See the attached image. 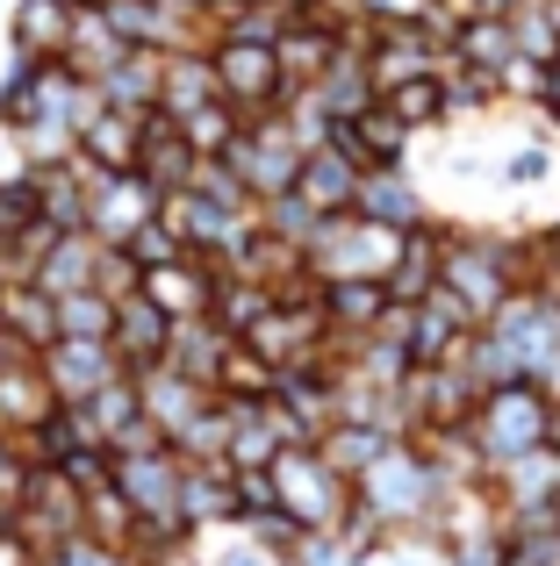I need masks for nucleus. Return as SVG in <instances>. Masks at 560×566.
Instances as JSON below:
<instances>
[{
  "mask_svg": "<svg viewBox=\"0 0 560 566\" xmlns=\"http://www.w3.org/2000/svg\"><path fill=\"white\" fill-rule=\"evenodd\" d=\"M37 366H43V380H51L58 401H86V395H101V387L123 374V359H115L108 337H51V345L37 352Z\"/></svg>",
  "mask_w": 560,
  "mask_h": 566,
  "instance_id": "nucleus-12",
  "label": "nucleus"
},
{
  "mask_svg": "<svg viewBox=\"0 0 560 566\" xmlns=\"http://www.w3.org/2000/svg\"><path fill=\"white\" fill-rule=\"evenodd\" d=\"M209 65H216V94L252 123V115H280V101L294 94L288 72H280L273 43H245V36H216L209 43Z\"/></svg>",
  "mask_w": 560,
  "mask_h": 566,
  "instance_id": "nucleus-7",
  "label": "nucleus"
},
{
  "mask_svg": "<svg viewBox=\"0 0 560 566\" xmlns=\"http://www.w3.org/2000/svg\"><path fill=\"white\" fill-rule=\"evenodd\" d=\"M108 323H115L108 294H94V287L58 294V337H108Z\"/></svg>",
  "mask_w": 560,
  "mask_h": 566,
  "instance_id": "nucleus-43",
  "label": "nucleus"
},
{
  "mask_svg": "<svg viewBox=\"0 0 560 566\" xmlns=\"http://www.w3.org/2000/svg\"><path fill=\"white\" fill-rule=\"evenodd\" d=\"M323 316L338 337H366L388 316V287L381 280H323Z\"/></svg>",
  "mask_w": 560,
  "mask_h": 566,
  "instance_id": "nucleus-35",
  "label": "nucleus"
},
{
  "mask_svg": "<svg viewBox=\"0 0 560 566\" xmlns=\"http://www.w3.org/2000/svg\"><path fill=\"white\" fill-rule=\"evenodd\" d=\"M65 409V401L51 395V380H43V366H0V438H22V430H43L51 416Z\"/></svg>",
  "mask_w": 560,
  "mask_h": 566,
  "instance_id": "nucleus-25",
  "label": "nucleus"
},
{
  "mask_svg": "<svg viewBox=\"0 0 560 566\" xmlns=\"http://www.w3.org/2000/svg\"><path fill=\"white\" fill-rule=\"evenodd\" d=\"M144 123H152V115H129V108H108V101H101V108L72 129V158H80L86 172H137Z\"/></svg>",
  "mask_w": 560,
  "mask_h": 566,
  "instance_id": "nucleus-15",
  "label": "nucleus"
},
{
  "mask_svg": "<svg viewBox=\"0 0 560 566\" xmlns=\"http://www.w3.org/2000/svg\"><path fill=\"white\" fill-rule=\"evenodd\" d=\"M338 144H345L360 166H409V158H417V137H409L381 101L366 115H352V123H338Z\"/></svg>",
  "mask_w": 560,
  "mask_h": 566,
  "instance_id": "nucleus-27",
  "label": "nucleus"
},
{
  "mask_svg": "<svg viewBox=\"0 0 560 566\" xmlns=\"http://www.w3.org/2000/svg\"><path fill=\"white\" fill-rule=\"evenodd\" d=\"M158 86H166V51H123L108 65V80L94 86L108 108H129V115H152L158 108Z\"/></svg>",
  "mask_w": 560,
  "mask_h": 566,
  "instance_id": "nucleus-30",
  "label": "nucleus"
},
{
  "mask_svg": "<svg viewBox=\"0 0 560 566\" xmlns=\"http://www.w3.org/2000/svg\"><path fill=\"white\" fill-rule=\"evenodd\" d=\"M137 294H144V302H158L173 323H187V316H209V302H216V265L187 251V259H173V265H152Z\"/></svg>",
  "mask_w": 560,
  "mask_h": 566,
  "instance_id": "nucleus-21",
  "label": "nucleus"
},
{
  "mask_svg": "<svg viewBox=\"0 0 560 566\" xmlns=\"http://www.w3.org/2000/svg\"><path fill=\"white\" fill-rule=\"evenodd\" d=\"M309 101H317L323 115H331V137H338V123H352V115H366L374 108V72H366V57L352 51V43H338V57L323 65V80L309 86Z\"/></svg>",
  "mask_w": 560,
  "mask_h": 566,
  "instance_id": "nucleus-23",
  "label": "nucleus"
},
{
  "mask_svg": "<svg viewBox=\"0 0 560 566\" xmlns=\"http://www.w3.org/2000/svg\"><path fill=\"white\" fill-rule=\"evenodd\" d=\"M224 166L238 172V187L252 193V201H280V193H294V172H302V144L280 129V115H252V123L230 137Z\"/></svg>",
  "mask_w": 560,
  "mask_h": 566,
  "instance_id": "nucleus-8",
  "label": "nucleus"
},
{
  "mask_svg": "<svg viewBox=\"0 0 560 566\" xmlns=\"http://www.w3.org/2000/svg\"><path fill=\"white\" fill-rule=\"evenodd\" d=\"M317 208L302 201V193H280V201H259V230H273V237H288V244H302L309 251V237H317Z\"/></svg>",
  "mask_w": 560,
  "mask_h": 566,
  "instance_id": "nucleus-45",
  "label": "nucleus"
},
{
  "mask_svg": "<svg viewBox=\"0 0 560 566\" xmlns=\"http://www.w3.org/2000/svg\"><path fill=\"white\" fill-rule=\"evenodd\" d=\"M0 566H43V559L29 553L22 538H14V524H8V502H0Z\"/></svg>",
  "mask_w": 560,
  "mask_h": 566,
  "instance_id": "nucleus-54",
  "label": "nucleus"
},
{
  "mask_svg": "<svg viewBox=\"0 0 560 566\" xmlns=\"http://www.w3.org/2000/svg\"><path fill=\"white\" fill-rule=\"evenodd\" d=\"M547 510H553V524H560V495H553V502H547Z\"/></svg>",
  "mask_w": 560,
  "mask_h": 566,
  "instance_id": "nucleus-60",
  "label": "nucleus"
},
{
  "mask_svg": "<svg viewBox=\"0 0 560 566\" xmlns=\"http://www.w3.org/2000/svg\"><path fill=\"white\" fill-rule=\"evenodd\" d=\"M129 531H137V510H129V495H123V488H115V481L86 488L80 538H94V545H108V553H123V545H129Z\"/></svg>",
  "mask_w": 560,
  "mask_h": 566,
  "instance_id": "nucleus-39",
  "label": "nucleus"
},
{
  "mask_svg": "<svg viewBox=\"0 0 560 566\" xmlns=\"http://www.w3.org/2000/svg\"><path fill=\"white\" fill-rule=\"evenodd\" d=\"M438 287L475 323L504 316L510 273H504V237H496V222H438Z\"/></svg>",
  "mask_w": 560,
  "mask_h": 566,
  "instance_id": "nucleus-1",
  "label": "nucleus"
},
{
  "mask_svg": "<svg viewBox=\"0 0 560 566\" xmlns=\"http://www.w3.org/2000/svg\"><path fill=\"white\" fill-rule=\"evenodd\" d=\"M129 380H137V409H144V423H152L166 444L180 438V430H187V423H195V416L216 401V387L187 380L180 366H166V359H158V366H144V374H129Z\"/></svg>",
  "mask_w": 560,
  "mask_h": 566,
  "instance_id": "nucleus-14",
  "label": "nucleus"
},
{
  "mask_svg": "<svg viewBox=\"0 0 560 566\" xmlns=\"http://www.w3.org/2000/svg\"><path fill=\"white\" fill-rule=\"evenodd\" d=\"M195 8H201V14H209V22H216V29H224V22H230V14H238V8H245V0H195Z\"/></svg>",
  "mask_w": 560,
  "mask_h": 566,
  "instance_id": "nucleus-56",
  "label": "nucleus"
},
{
  "mask_svg": "<svg viewBox=\"0 0 560 566\" xmlns=\"http://www.w3.org/2000/svg\"><path fill=\"white\" fill-rule=\"evenodd\" d=\"M43 566H129L123 553H108V545H94V538H72V545H58Z\"/></svg>",
  "mask_w": 560,
  "mask_h": 566,
  "instance_id": "nucleus-51",
  "label": "nucleus"
},
{
  "mask_svg": "<svg viewBox=\"0 0 560 566\" xmlns=\"http://www.w3.org/2000/svg\"><path fill=\"white\" fill-rule=\"evenodd\" d=\"M267 473H273L280 510H288L302 531H323V538H331V531L345 524V510H352V481H338V473L323 467L317 444H294V452H280Z\"/></svg>",
  "mask_w": 560,
  "mask_h": 566,
  "instance_id": "nucleus-6",
  "label": "nucleus"
},
{
  "mask_svg": "<svg viewBox=\"0 0 560 566\" xmlns=\"http://www.w3.org/2000/svg\"><path fill=\"white\" fill-rule=\"evenodd\" d=\"M267 308H273V294L259 287V280H245V273H216V302H209V316L224 323L230 337H245L259 316H267Z\"/></svg>",
  "mask_w": 560,
  "mask_h": 566,
  "instance_id": "nucleus-40",
  "label": "nucleus"
},
{
  "mask_svg": "<svg viewBox=\"0 0 560 566\" xmlns=\"http://www.w3.org/2000/svg\"><path fill=\"white\" fill-rule=\"evenodd\" d=\"M108 345H115V359H123V374H144V366L166 359V345H173V316H166L158 302H144V294H129V302H115Z\"/></svg>",
  "mask_w": 560,
  "mask_h": 566,
  "instance_id": "nucleus-19",
  "label": "nucleus"
},
{
  "mask_svg": "<svg viewBox=\"0 0 560 566\" xmlns=\"http://www.w3.org/2000/svg\"><path fill=\"white\" fill-rule=\"evenodd\" d=\"M294 14H280V8H267V0H245L238 14H230L216 36H245V43H280V29H288Z\"/></svg>",
  "mask_w": 560,
  "mask_h": 566,
  "instance_id": "nucleus-48",
  "label": "nucleus"
},
{
  "mask_svg": "<svg viewBox=\"0 0 560 566\" xmlns=\"http://www.w3.org/2000/svg\"><path fill=\"white\" fill-rule=\"evenodd\" d=\"M395 251H403V230L360 216V208H345V216H323L317 237H309V265H317L323 280H388Z\"/></svg>",
  "mask_w": 560,
  "mask_h": 566,
  "instance_id": "nucleus-4",
  "label": "nucleus"
},
{
  "mask_svg": "<svg viewBox=\"0 0 560 566\" xmlns=\"http://www.w3.org/2000/svg\"><path fill=\"white\" fill-rule=\"evenodd\" d=\"M209 101H224L216 94V65H209V51H166V86H158V115H195V108H209Z\"/></svg>",
  "mask_w": 560,
  "mask_h": 566,
  "instance_id": "nucleus-33",
  "label": "nucleus"
},
{
  "mask_svg": "<svg viewBox=\"0 0 560 566\" xmlns=\"http://www.w3.org/2000/svg\"><path fill=\"white\" fill-rule=\"evenodd\" d=\"M481 488H489L496 516L504 510H547V502L560 495V452L539 444V452H525V459H504V467H489Z\"/></svg>",
  "mask_w": 560,
  "mask_h": 566,
  "instance_id": "nucleus-18",
  "label": "nucleus"
},
{
  "mask_svg": "<svg viewBox=\"0 0 560 566\" xmlns=\"http://www.w3.org/2000/svg\"><path fill=\"white\" fill-rule=\"evenodd\" d=\"M273 387H280V366L259 359V352L238 337V345H230V359H224V374H216V395H224V401H267Z\"/></svg>",
  "mask_w": 560,
  "mask_h": 566,
  "instance_id": "nucleus-41",
  "label": "nucleus"
},
{
  "mask_svg": "<svg viewBox=\"0 0 560 566\" xmlns=\"http://www.w3.org/2000/svg\"><path fill=\"white\" fill-rule=\"evenodd\" d=\"M352 14H360L366 29L374 22H438L432 0H352Z\"/></svg>",
  "mask_w": 560,
  "mask_h": 566,
  "instance_id": "nucleus-50",
  "label": "nucleus"
},
{
  "mask_svg": "<svg viewBox=\"0 0 560 566\" xmlns=\"http://www.w3.org/2000/svg\"><path fill=\"white\" fill-rule=\"evenodd\" d=\"M137 172L152 180L158 193H180V187H195V172H201V151L180 137V123L173 115H158L152 108V123H144V151H137Z\"/></svg>",
  "mask_w": 560,
  "mask_h": 566,
  "instance_id": "nucleus-22",
  "label": "nucleus"
},
{
  "mask_svg": "<svg viewBox=\"0 0 560 566\" xmlns=\"http://www.w3.org/2000/svg\"><path fill=\"white\" fill-rule=\"evenodd\" d=\"M438 566H504V538H496V531L446 538V545H438Z\"/></svg>",
  "mask_w": 560,
  "mask_h": 566,
  "instance_id": "nucleus-49",
  "label": "nucleus"
},
{
  "mask_svg": "<svg viewBox=\"0 0 560 566\" xmlns=\"http://www.w3.org/2000/svg\"><path fill=\"white\" fill-rule=\"evenodd\" d=\"M510 29H518V51L532 57V65H553L560 57V22H553L547 0H525V8L510 14Z\"/></svg>",
  "mask_w": 560,
  "mask_h": 566,
  "instance_id": "nucleus-44",
  "label": "nucleus"
},
{
  "mask_svg": "<svg viewBox=\"0 0 560 566\" xmlns=\"http://www.w3.org/2000/svg\"><path fill=\"white\" fill-rule=\"evenodd\" d=\"M547 387L539 380H504V387H481V401H475V444H481V459L489 467H504V459H525V452H539L547 444Z\"/></svg>",
  "mask_w": 560,
  "mask_h": 566,
  "instance_id": "nucleus-2",
  "label": "nucleus"
},
{
  "mask_svg": "<svg viewBox=\"0 0 560 566\" xmlns=\"http://www.w3.org/2000/svg\"><path fill=\"white\" fill-rule=\"evenodd\" d=\"M360 216H374V222H388V230H424V222L438 216L432 208V193H424V180L409 166H366V180H360Z\"/></svg>",
  "mask_w": 560,
  "mask_h": 566,
  "instance_id": "nucleus-16",
  "label": "nucleus"
},
{
  "mask_svg": "<svg viewBox=\"0 0 560 566\" xmlns=\"http://www.w3.org/2000/svg\"><path fill=\"white\" fill-rule=\"evenodd\" d=\"M381 108L395 115V123L409 129V137H446L453 129V108H446V80H438V72H424V80H403V86H388V94H381Z\"/></svg>",
  "mask_w": 560,
  "mask_h": 566,
  "instance_id": "nucleus-31",
  "label": "nucleus"
},
{
  "mask_svg": "<svg viewBox=\"0 0 560 566\" xmlns=\"http://www.w3.org/2000/svg\"><path fill=\"white\" fill-rule=\"evenodd\" d=\"M65 409H80L86 423H94V438L108 444V452H115V438H123V430H137V423H144V409H137V380H129V374H115L108 387H101V395L65 401Z\"/></svg>",
  "mask_w": 560,
  "mask_h": 566,
  "instance_id": "nucleus-38",
  "label": "nucleus"
},
{
  "mask_svg": "<svg viewBox=\"0 0 560 566\" xmlns=\"http://www.w3.org/2000/svg\"><path fill=\"white\" fill-rule=\"evenodd\" d=\"M532 108L560 129V57H553V65H539V94H532Z\"/></svg>",
  "mask_w": 560,
  "mask_h": 566,
  "instance_id": "nucleus-52",
  "label": "nucleus"
},
{
  "mask_svg": "<svg viewBox=\"0 0 560 566\" xmlns=\"http://www.w3.org/2000/svg\"><path fill=\"white\" fill-rule=\"evenodd\" d=\"M137 287H144V265L129 259L123 244H101V259H94V294H108V302H129Z\"/></svg>",
  "mask_w": 560,
  "mask_h": 566,
  "instance_id": "nucleus-47",
  "label": "nucleus"
},
{
  "mask_svg": "<svg viewBox=\"0 0 560 566\" xmlns=\"http://www.w3.org/2000/svg\"><path fill=\"white\" fill-rule=\"evenodd\" d=\"M388 444H395V438H388V430H374V423H331V430L317 438V452H323V467H331L338 481H360V473L374 467Z\"/></svg>",
  "mask_w": 560,
  "mask_h": 566,
  "instance_id": "nucleus-37",
  "label": "nucleus"
},
{
  "mask_svg": "<svg viewBox=\"0 0 560 566\" xmlns=\"http://www.w3.org/2000/svg\"><path fill=\"white\" fill-rule=\"evenodd\" d=\"M438 22H467V14H481V0H432Z\"/></svg>",
  "mask_w": 560,
  "mask_h": 566,
  "instance_id": "nucleus-55",
  "label": "nucleus"
},
{
  "mask_svg": "<svg viewBox=\"0 0 560 566\" xmlns=\"http://www.w3.org/2000/svg\"><path fill=\"white\" fill-rule=\"evenodd\" d=\"M180 516L195 531H238V467H187Z\"/></svg>",
  "mask_w": 560,
  "mask_h": 566,
  "instance_id": "nucleus-26",
  "label": "nucleus"
},
{
  "mask_svg": "<svg viewBox=\"0 0 560 566\" xmlns=\"http://www.w3.org/2000/svg\"><path fill=\"white\" fill-rule=\"evenodd\" d=\"M180 481L187 459L173 444H152V452H115V488L129 495L137 516H180Z\"/></svg>",
  "mask_w": 560,
  "mask_h": 566,
  "instance_id": "nucleus-13",
  "label": "nucleus"
},
{
  "mask_svg": "<svg viewBox=\"0 0 560 566\" xmlns=\"http://www.w3.org/2000/svg\"><path fill=\"white\" fill-rule=\"evenodd\" d=\"M22 452H14V438H0V502H14V495H22Z\"/></svg>",
  "mask_w": 560,
  "mask_h": 566,
  "instance_id": "nucleus-53",
  "label": "nucleus"
},
{
  "mask_svg": "<svg viewBox=\"0 0 560 566\" xmlns=\"http://www.w3.org/2000/svg\"><path fill=\"white\" fill-rule=\"evenodd\" d=\"M230 345H238V337H230V331H224L216 316H187V323H173L166 366H180L187 380L216 387V374H224V359H230Z\"/></svg>",
  "mask_w": 560,
  "mask_h": 566,
  "instance_id": "nucleus-28",
  "label": "nucleus"
},
{
  "mask_svg": "<svg viewBox=\"0 0 560 566\" xmlns=\"http://www.w3.org/2000/svg\"><path fill=\"white\" fill-rule=\"evenodd\" d=\"M518 8H525V0H481V14H504V22H510Z\"/></svg>",
  "mask_w": 560,
  "mask_h": 566,
  "instance_id": "nucleus-57",
  "label": "nucleus"
},
{
  "mask_svg": "<svg viewBox=\"0 0 560 566\" xmlns=\"http://www.w3.org/2000/svg\"><path fill=\"white\" fill-rule=\"evenodd\" d=\"M475 401H481V380L467 366H417L403 380L409 430H460V423H475Z\"/></svg>",
  "mask_w": 560,
  "mask_h": 566,
  "instance_id": "nucleus-11",
  "label": "nucleus"
},
{
  "mask_svg": "<svg viewBox=\"0 0 560 566\" xmlns=\"http://www.w3.org/2000/svg\"><path fill=\"white\" fill-rule=\"evenodd\" d=\"M273 57H280V72H288V86L302 94V86H317V80H323V65L338 57V36H331L323 22H309V14H294V22L280 29Z\"/></svg>",
  "mask_w": 560,
  "mask_h": 566,
  "instance_id": "nucleus-32",
  "label": "nucleus"
},
{
  "mask_svg": "<svg viewBox=\"0 0 560 566\" xmlns=\"http://www.w3.org/2000/svg\"><path fill=\"white\" fill-rule=\"evenodd\" d=\"M72 14H80L72 0H14V8H8V57H29V65L65 57Z\"/></svg>",
  "mask_w": 560,
  "mask_h": 566,
  "instance_id": "nucleus-20",
  "label": "nucleus"
},
{
  "mask_svg": "<svg viewBox=\"0 0 560 566\" xmlns=\"http://www.w3.org/2000/svg\"><path fill=\"white\" fill-rule=\"evenodd\" d=\"M360 57L374 72V94H388L403 80H424V72H446V22H374Z\"/></svg>",
  "mask_w": 560,
  "mask_h": 566,
  "instance_id": "nucleus-9",
  "label": "nucleus"
},
{
  "mask_svg": "<svg viewBox=\"0 0 560 566\" xmlns=\"http://www.w3.org/2000/svg\"><path fill=\"white\" fill-rule=\"evenodd\" d=\"M0 331H14L22 345H51L58 337V294H43L37 280H0Z\"/></svg>",
  "mask_w": 560,
  "mask_h": 566,
  "instance_id": "nucleus-34",
  "label": "nucleus"
},
{
  "mask_svg": "<svg viewBox=\"0 0 560 566\" xmlns=\"http://www.w3.org/2000/svg\"><path fill=\"white\" fill-rule=\"evenodd\" d=\"M123 51H137V43H123V29H115L101 8H80V14H72V36H65V57H58V65H65L72 80L101 86V80H108V65H115Z\"/></svg>",
  "mask_w": 560,
  "mask_h": 566,
  "instance_id": "nucleus-24",
  "label": "nucleus"
},
{
  "mask_svg": "<svg viewBox=\"0 0 560 566\" xmlns=\"http://www.w3.org/2000/svg\"><path fill=\"white\" fill-rule=\"evenodd\" d=\"M80 516H86V495L65 481V467H29L22 473V495L8 502L14 538H22L37 559H51L58 545L80 538Z\"/></svg>",
  "mask_w": 560,
  "mask_h": 566,
  "instance_id": "nucleus-5",
  "label": "nucleus"
},
{
  "mask_svg": "<svg viewBox=\"0 0 560 566\" xmlns=\"http://www.w3.org/2000/svg\"><path fill=\"white\" fill-rule=\"evenodd\" d=\"M388 302H403V308H417L424 294H438V216L424 222V230H403V251H395V265H388Z\"/></svg>",
  "mask_w": 560,
  "mask_h": 566,
  "instance_id": "nucleus-29",
  "label": "nucleus"
},
{
  "mask_svg": "<svg viewBox=\"0 0 560 566\" xmlns=\"http://www.w3.org/2000/svg\"><path fill=\"white\" fill-rule=\"evenodd\" d=\"M267 8H280V14H302V8H317V0H267Z\"/></svg>",
  "mask_w": 560,
  "mask_h": 566,
  "instance_id": "nucleus-58",
  "label": "nucleus"
},
{
  "mask_svg": "<svg viewBox=\"0 0 560 566\" xmlns=\"http://www.w3.org/2000/svg\"><path fill=\"white\" fill-rule=\"evenodd\" d=\"M158 208H166V193L144 180V172H86V230L101 244H129Z\"/></svg>",
  "mask_w": 560,
  "mask_h": 566,
  "instance_id": "nucleus-10",
  "label": "nucleus"
},
{
  "mask_svg": "<svg viewBox=\"0 0 560 566\" xmlns=\"http://www.w3.org/2000/svg\"><path fill=\"white\" fill-rule=\"evenodd\" d=\"M547 222H560V187H553V216H547Z\"/></svg>",
  "mask_w": 560,
  "mask_h": 566,
  "instance_id": "nucleus-59",
  "label": "nucleus"
},
{
  "mask_svg": "<svg viewBox=\"0 0 560 566\" xmlns=\"http://www.w3.org/2000/svg\"><path fill=\"white\" fill-rule=\"evenodd\" d=\"M245 129V115L230 108V101H209V108H195V115H180V137L195 144L201 158H224L230 151V137Z\"/></svg>",
  "mask_w": 560,
  "mask_h": 566,
  "instance_id": "nucleus-42",
  "label": "nucleus"
},
{
  "mask_svg": "<svg viewBox=\"0 0 560 566\" xmlns=\"http://www.w3.org/2000/svg\"><path fill=\"white\" fill-rule=\"evenodd\" d=\"M123 251H129V259L144 265V273H152V265H173V259H187V244H180V230H173V222H166V208H158V216L144 222V230L129 237Z\"/></svg>",
  "mask_w": 560,
  "mask_h": 566,
  "instance_id": "nucleus-46",
  "label": "nucleus"
},
{
  "mask_svg": "<svg viewBox=\"0 0 560 566\" xmlns=\"http://www.w3.org/2000/svg\"><path fill=\"white\" fill-rule=\"evenodd\" d=\"M94 259H101V237L94 230H65L51 251H43L37 287L43 294H80V287H94Z\"/></svg>",
  "mask_w": 560,
  "mask_h": 566,
  "instance_id": "nucleus-36",
  "label": "nucleus"
},
{
  "mask_svg": "<svg viewBox=\"0 0 560 566\" xmlns=\"http://www.w3.org/2000/svg\"><path fill=\"white\" fill-rule=\"evenodd\" d=\"M360 180H366V166L345 151V144H317V151H302V172H294V193H302L317 216H345L352 201H360Z\"/></svg>",
  "mask_w": 560,
  "mask_h": 566,
  "instance_id": "nucleus-17",
  "label": "nucleus"
},
{
  "mask_svg": "<svg viewBox=\"0 0 560 566\" xmlns=\"http://www.w3.org/2000/svg\"><path fill=\"white\" fill-rule=\"evenodd\" d=\"M438 488H446V481H438V473L417 459V444L395 438L388 452H381L374 467L352 481V495H360V510H374L388 531H417V524H424V510L438 502Z\"/></svg>",
  "mask_w": 560,
  "mask_h": 566,
  "instance_id": "nucleus-3",
  "label": "nucleus"
}]
</instances>
